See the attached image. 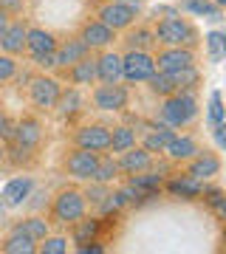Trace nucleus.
Wrapping results in <instances>:
<instances>
[{
    "label": "nucleus",
    "instance_id": "obj_1",
    "mask_svg": "<svg viewBox=\"0 0 226 254\" xmlns=\"http://www.w3.org/2000/svg\"><path fill=\"white\" fill-rule=\"evenodd\" d=\"M153 34H155V43L158 46H181V48H192V51L201 48L198 26L192 20L181 17V14H167V17H158L155 14Z\"/></svg>",
    "mask_w": 226,
    "mask_h": 254
},
{
    "label": "nucleus",
    "instance_id": "obj_2",
    "mask_svg": "<svg viewBox=\"0 0 226 254\" xmlns=\"http://www.w3.org/2000/svg\"><path fill=\"white\" fill-rule=\"evenodd\" d=\"M85 215H88V200H85L79 187L68 184V187H60L54 192V198L48 203L45 220H48V226L65 229V226H71V223H76L79 218H85Z\"/></svg>",
    "mask_w": 226,
    "mask_h": 254
},
{
    "label": "nucleus",
    "instance_id": "obj_3",
    "mask_svg": "<svg viewBox=\"0 0 226 254\" xmlns=\"http://www.w3.org/2000/svg\"><path fill=\"white\" fill-rule=\"evenodd\" d=\"M201 108H198V96L195 93H172V96H164L161 99V108H158V122H164V125L175 127V130H181V127L192 125L195 119H198Z\"/></svg>",
    "mask_w": 226,
    "mask_h": 254
},
{
    "label": "nucleus",
    "instance_id": "obj_4",
    "mask_svg": "<svg viewBox=\"0 0 226 254\" xmlns=\"http://www.w3.org/2000/svg\"><path fill=\"white\" fill-rule=\"evenodd\" d=\"M93 17L102 20L105 26H110L116 34H122L133 23L142 20V6H139V0H102Z\"/></svg>",
    "mask_w": 226,
    "mask_h": 254
},
{
    "label": "nucleus",
    "instance_id": "obj_5",
    "mask_svg": "<svg viewBox=\"0 0 226 254\" xmlns=\"http://www.w3.org/2000/svg\"><path fill=\"white\" fill-rule=\"evenodd\" d=\"M63 93V82L51 71H37L28 76V102L37 113H51Z\"/></svg>",
    "mask_w": 226,
    "mask_h": 254
},
{
    "label": "nucleus",
    "instance_id": "obj_6",
    "mask_svg": "<svg viewBox=\"0 0 226 254\" xmlns=\"http://www.w3.org/2000/svg\"><path fill=\"white\" fill-rule=\"evenodd\" d=\"M90 105L102 113H125L130 105V88L122 82H96L90 85Z\"/></svg>",
    "mask_w": 226,
    "mask_h": 254
},
{
    "label": "nucleus",
    "instance_id": "obj_7",
    "mask_svg": "<svg viewBox=\"0 0 226 254\" xmlns=\"http://www.w3.org/2000/svg\"><path fill=\"white\" fill-rule=\"evenodd\" d=\"M99 164V153H90V150H82V147H68L60 158V173L71 175L74 181H90L93 178V170Z\"/></svg>",
    "mask_w": 226,
    "mask_h": 254
},
{
    "label": "nucleus",
    "instance_id": "obj_8",
    "mask_svg": "<svg viewBox=\"0 0 226 254\" xmlns=\"http://www.w3.org/2000/svg\"><path fill=\"white\" fill-rule=\"evenodd\" d=\"M68 141H71L74 147L90 150V153H108L110 127L102 125V122H85V125H74Z\"/></svg>",
    "mask_w": 226,
    "mask_h": 254
},
{
    "label": "nucleus",
    "instance_id": "obj_9",
    "mask_svg": "<svg viewBox=\"0 0 226 254\" xmlns=\"http://www.w3.org/2000/svg\"><path fill=\"white\" fill-rule=\"evenodd\" d=\"M153 63H155V71L178 73V71H184V68L198 65V51L181 48V46H158L153 51Z\"/></svg>",
    "mask_w": 226,
    "mask_h": 254
},
{
    "label": "nucleus",
    "instance_id": "obj_10",
    "mask_svg": "<svg viewBox=\"0 0 226 254\" xmlns=\"http://www.w3.org/2000/svg\"><path fill=\"white\" fill-rule=\"evenodd\" d=\"M153 73H155V63L150 51H125L122 54V82L145 85Z\"/></svg>",
    "mask_w": 226,
    "mask_h": 254
},
{
    "label": "nucleus",
    "instance_id": "obj_11",
    "mask_svg": "<svg viewBox=\"0 0 226 254\" xmlns=\"http://www.w3.org/2000/svg\"><path fill=\"white\" fill-rule=\"evenodd\" d=\"M221 167H224V164H221V155H218L215 150H204V147H201L190 161L181 164V173L195 178V181H201V184H209L221 175Z\"/></svg>",
    "mask_w": 226,
    "mask_h": 254
},
{
    "label": "nucleus",
    "instance_id": "obj_12",
    "mask_svg": "<svg viewBox=\"0 0 226 254\" xmlns=\"http://www.w3.org/2000/svg\"><path fill=\"white\" fill-rule=\"evenodd\" d=\"M76 37L90 48V51H102V48H113V43L119 40V34L110 26H105L96 17H85L76 28Z\"/></svg>",
    "mask_w": 226,
    "mask_h": 254
},
{
    "label": "nucleus",
    "instance_id": "obj_13",
    "mask_svg": "<svg viewBox=\"0 0 226 254\" xmlns=\"http://www.w3.org/2000/svg\"><path fill=\"white\" fill-rule=\"evenodd\" d=\"M11 141H17L23 147H31V150H43L45 141V125L37 113H23V116L14 122V130H11Z\"/></svg>",
    "mask_w": 226,
    "mask_h": 254
},
{
    "label": "nucleus",
    "instance_id": "obj_14",
    "mask_svg": "<svg viewBox=\"0 0 226 254\" xmlns=\"http://www.w3.org/2000/svg\"><path fill=\"white\" fill-rule=\"evenodd\" d=\"M54 76L60 82L74 85V88H90V85H96V60H93V54H88L68 68H57Z\"/></svg>",
    "mask_w": 226,
    "mask_h": 254
},
{
    "label": "nucleus",
    "instance_id": "obj_15",
    "mask_svg": "<svg viewBox=\"0 0 226 254\" xmlns=\"http://www.w3.org/2000/svg\"><path fill=\"white\" fill-rule=\"evenodd\" d=\"M85 105H88V102H85L79 88L68 85V88H63V93H60V99H57L51 113H57V116L63 119V122H68V125H76L82 119V113H85Z\"/></svg>",
    "mask_w": 226,
    "mask_h": 254
},
{
    "label": "nucleus",
    "instance_id": "obj_16",
    "mask_svg": "<svg viewBox=\"0 0 226 254\" xmlns=\"http://www.w3.org/2000/svg\"><path fill=\"white\" fill-rule=\"evenodd\" d=\"M28 17H11L6 31L0 34V51L11 57H26V31H28Z\"/></svg>",
    "mask_w": 226,
    "mask_h": 254
},
{
    "label": "nucleus",
    "instance_id": "obj_17",
    "mask_svg": "<svg viewBox=\"0 0 226 254\" xmlns=\"http://www.w3.org/2000/svg\"><path fill=\"white\" fill-rule=\"evenodd\" d=\"M116 164H119V170H122V175L127 178V175H139V173L153 170L155 155L147 153L142 144H136V147H130V150H125V153H119L116 155Z\"/></svg>",
    "mask_w": 226,
    "mask_h": 254
},
{
    "label": "nucleus",
    "instance_id": "obj_18",
    "mask_svg": "<svg viewBox=\"0 0 226 254\" xmlns=\"http://www.w3.org/2000/svg\"><path fill=\"white\" fill-rule=\"evenodd\" d=\"M57 43H60V37H57L51 28L28 26V31H26V57L54 54V51H57Z\"/></svg>",
    "mask_w": 226,
    "mask_h": 254
},
{
    "label": "nucleus",
    "instance_id": "obj_19",
    "mask_svg": "<svg viewBox=\"0 0 226 254\" xmlns=\"http://www.w3.org/2000/svg\"><path fill=\"white\" fill-rule=\"evenodd\" d=\"M122 46L125 51H150L153 54L158 43H155V34H153V26H147V23H133V26L125 31V40H122Z\"/></svg>",
    "mask_w": 226,
    "mask_h": 254
},
{
    "label": "nucleus",
    "instance_id": "obj_20",
    "mask_svg": "<svg viewBox=\"0 0 226 254\" xmlns=\"http://www.w3.org/2000/svg\"><path fill=\"white\" fill-rule=\"evenodd\" d=\"M96 60V82H122V54L113 48L93 51Z\"/></svg>",
    "mask_w": 226,
    "mask_h": 254
},
{
    "label": "nucleus",
    "instance_id": "obj_21",
    "mask_svg": "<svg viewBox=\"0 0 226 254\" xmlns=\"http://www.w3.org/2000/svg\"><path fill=\"white\" fill-rule=\"evenodd\" d=\"M88 54H93L85 43H82L76 34H71V37H65V40H60L57 43V51H54V71L57 68H68V65H74L76 60H82V57H88Z\"/></svg>",
    "mask_w": 226,
    "mask_h": 254
},
{
    "label": "nucleus",
    "instance_id": "obj_22",
    "mask_svg": "<svg viewBox=\"0 0 226 254\" xmlns=\"http://www.w3.org/2000/svg\"><path fill=\"white\" fill-rule=\"evenodd\" d=\"M31 192H34V178L31 175H17V178H11L3 192H0V200H3V206H23L28 198H31Z\"/></svg>",
    "mask_w": 226,
    "mask_h": 254
},
{
    "label": "nucleus",
    "instance_id": "obj_23",
    "mask_svg": "<svg viewBox=\"0 0 226 254\" xmlns=\"http://www.w3.org/2000/svg\"><path fill=\"white\" fill-rule=\"evenodd\" d=\"M198 150H201V144L192 136H187V133H184V136H181V133H175V136H172V141L164 147L161 155H167V161H170V164H184V161H190Z\"/></svg>",
    "mask_w": 226,
    "mask_h": 254
},
{
    "label": "nucleus",
    "instance_id": "obj_24",
    "mask_svg": "<svg viewBox=\"0 0 226 254\" xmlns=\"http://www.w3.org/2000/svg\"><path fill=\"white\" fill-rule=\"evenodd\" d=\"M161 184L170 195H178V198H184V200H198L201 192H204V184L190 178V175H184V173L172 175V178H167V181H161Z\"/></svg>",
    "mask_w": 226,
    "mask_h": 254
},
{
    "label": "nucleus",
    "instance_id": "obj_25",
    "mask_svg": "<svg viewBox=\"0 0 226 254\" xmlns=\"http://www.w3.org/2000/svg\"><path fill=\"white\" fill-rule=\"evenodd\" d=\"M11 232H20V235H26V237H31V240L40 243V240L51 232V226H48L45 215H26V218L11 220Z\"/></svg>",
    "mask_w": 226,
    "mask_h": 254
},
{
    "label": "nucleus",
    "instance_id": "obj_26",
    "mask_svg": "<svg viewBox=\"0 0 226 254\" xmlns=\"http://www.w3.org/2000/svg\"><path fill=\"white\" fill-rule=\"evenodd\" d=\"M139 144V130H136L133 125H116L110 127V144H108V153L119 155L125 153V150H130V147Z\"/></svg>",
    "mask_w": 226,
    "mask_h": 254
},
{
    "label": "nucleus",
    "instance_id": "obj_27",
    "mask_svg": "<svg viewBox=\"0 0 226 254\" xmlns=\"http://www.w3.org/2000/svg\"><path fill=\"white\" fill-rule=\"evenodd\" d=\"M37 155L40 150H31V147H23L17 141H6V164H11L14 170H31L37 164Z\"/></svg>",
    "mask_w": 226,
    "mask_h": 254
},
{
    "label": "nucleus",
    "instance_id": "obj_28",
    "mask_svg": "<svg viewBox=\"0 0 226 254\" xmlns=\"http://www.w3.org/2000/svg\"><path fill=\"white\" fill-rule=\"evenodd\" d=\"M71 240L76 246L82 243H96V235H99V229H102V218H79L76 223H71Z\"/></svg>",
    "mask_w": 226,
    "mask_h": 254
},
{
    "label": "nucleus",
    "instance_id": "obj_29",
    "mask_svg": "<svg viewBox=\"0 0 226 254\" xmlns=\"http://www.w3.org/2000/svg\"><path fill=\"white\" fill-rule=\"evenodd\" d=\"M0 254H37V240L9 229V235L0 237Z\"/></svg>",
    "mask_w": 226,
    "mask_h": 254
},
{
    "label": "nucleus",
    "instance_id": "obj_30",
    "mask_svg": "<svg viewBox=\"0 0 226 254\" xmlns=\"http://www.w3.org/2000/svg\"><path fill=\"white\" fill-rule=\"evenodd\" d=\"M122 178V170H119L116 164V155L113 153H99V164H96V170H93V178L90 181H99V184H113Z\"/></svg>",
    "mask_w": 226,
    "mask_h": 254
},
{
    "label": "nucleus",
    "instance_id": "obj_31",
    "mask_svg": "<svg viewBox=\"0 0 226 254\" xmlns=\"http://www.w3.org/2000/svg\"><path fill=\"white\" fill-rule=\"evenodd\" d=\"M147 91L153 93L155 99H164V96H172V93H178L175 88V79H172V73H164V71H155L150 79L145 82Z\"/></svg>",
    "mask_w": 226,
    "mask_h": 254
},
{
    "label": "nucleus",
    "instance_id": "obj_32",
    "mask_svg": "<svg viewBox=\"0 0 226 254\" xmlns=\"http://www.w3.org/2000/svg\"><path fill=\"white\" fill-rule=\"evenodd\" d=\"M172 79H175V88L184 93H198V85H201V71L198 65H192V68H184V71L172 73Z\"/></svg>",
    "mask_w": 226,
    "mask_h": 254
},
{
    "label": "nucleus",
    "instance_id": "obj_33",
    "mask_svg": "<svg viewBox=\"0 0 226 254\" xmlns=\"http://www.w3.org/2000/svg\"><path fill=\"white\" fill-rule=\"evenodd\" d=\"M37 252L40 254H65L68 252V237H63V235H48L37 243Z\"/></svg>",
    "mask_w": 226,
    "mask_h": 254
},
{
    "label": "nucleus",
    "instance_id": "obj_34",
    "mask_svg": "<svg viewBox=\"0 0 226 254\" xmlns=\"http://www.w3.org/2000/svg\"><path fill=\"white\" fill-rule=\"evenodd\" d=\"M17 76H20L17 57L3 54V51H0V85H9V82H14Z\"/></svg>",
    "mask_w": 226,
    "mask_h": 254
},
{
    "label": "nucleus",
    "instance_id": "obj_35",
    "mask_svg": "<svg viewBox=\"0 0 226 254\" xmlns=\"http://www.w3.org/2000/svg\"><path fill=\"white\" fill-rule=\"evenodd\" d=\"M85 200H88V206H99L102 200L110 195V184H99V181H88V187L82 190Z\"/></svg>",
    "mask_w": 226,
    "mask_h": 254
},
{
    "label": "nucleus",
    "instance_id": "obj_36",
    "mask_svg": "<svg viewBox=\"0 0 226 254\" xmlns=\"http://www.w3.org/2000/svg\"><path fill=\"white\" fill-rule=\"evenodd\" d=\"M26 0H0V9L6 11L9 17H26Z\"/></svg>",
    "mask_w": 226,
    "mask_h": 254
},
{
    "label": "nucleus",
    "instance_id": "obj_37",
    "mask_svg": "<svg viewBox=\"0 0 226 254\" xmlns=\"http://www.w3.org/2000/svg\"><path fill=\"white\" fill-rule=\"evenodd\" d=\"M28 63L34 65L37 71H54V54H34V57H28Z\"/></svg>",
    "mask_w": 226,
    "mask_h": 254
},
{
    "label": "nucleus",
    "instance_id": "obj_38",
    "mask_svg": "<svg viewBox=\"0 0 226 254\" xmlns=\"http://www.w3.org/2000/svg\"><path fill=\"white\" fill-rule=\"evenodd\" d=\"M11 130H14V119L0 108V141H9L11 138Z\"/></svg>",
    "mask_w": 226,
    "mask_h": 254
},
{
    "label": "nucleus",
    "instance_id": "obj_39",
    "mask_svg": "<svg viewBox=\"0 0 226 254\" xmlns=\"http://www.w3.org/2000/svg\"><path fill=\"white\" fill-rule=\"evenodd\" d=\"M207 46H209L212 60H221V51H224V37H221V34H209L207 37Z\"/></svg>",
    "mask_w": 226,
    "mask_h": 254
},
{
    "label": "nucleus",
    "instance_id": "obj_40",
    "mask_svg": "<svg viewBox=\"0 0 226 254\" xmlns=\"http://www.w3.org/2000/svg\"><path fill=\"white\" fill-rule=\"evenodd\" d=\"M209 113H212V122H215V125H221V96H212V110H209Z\"/></svg>",
    "mask_w": 226,
    "mask_h": 254
},
{
    "label": "nucleus",
    "instance_id": "obj_41",
    "mask_svg": "<svg viewBox=\"0 0 226 254\" xmlns=\"http://www.w3.org/2000/svg\"><path fill=\"white\" fill-rule=\"evenodd\" d=\"M76 249H79L82 254H102V252H105V246H99V243H96V246H88V243H82V246H76Z\"/></svg>",
    "mask_w": 226,
    "mask_h": 254
},
{
    "label": "nucleus",
    "instance_id": "obj_42",
    "mask_svg": "<svg viewBox=\"0 0 226 254\" xmlns=\"http://www.w3.org/2000/svg\"><path fill=\"white\" fill-rule=\"evenodd\" d=\"M9 23H11V17H9V14H6L3 9H0V34L6 31V26H9Z\"/></svg>",
    "mask_w": 226,
    "mask_h": 254
},
{
    "label": "nucleus",
    "instance_id": "obj_43",
    "mask_svg": "<svg viewBox=\"0 0 226 254\" xmlns=\"http://www.w3.org/2000/svg\"><path fill=\"white\" fill-rule=\"evenodd\" d=\"M0 164H6V141H0Z\"/></svg>",
    "mask_w": 226,
    "mask_h": 254
},
{
    "label": "nucleus",
    "instance_id": "obj_44",
    "mask_svg": "<svg viewBox=\"0 0 226 254\" xmlns=\"http://www.w3.org/2000/svg\"><path fill=\"white\" fill-rule=\"evenodd\" d=\"M209 3H215L218 9H224V6H226V0H209Z\"/></svg>",
    "mask_w": 226,
    "mask_h": 254
}]
</instances>
